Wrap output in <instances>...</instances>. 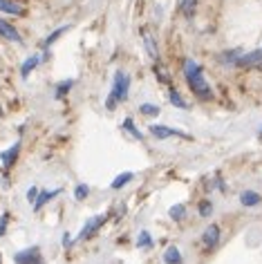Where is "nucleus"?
<instances>
[{"label": "nucleus", "mask_w": 262, "mask_h": 264, "mask_svg": "<svg viewBox=\"0 0 262 264\" xmlns=\"http://www.w3.org/2000/svg\"><path fill=\"white\" fill-rule=\"evenodd\" d=\"M0 11H5V14H9V16L25 14V9H22L18 3H14V0H0Z\"/></svg>", "instance_id": "obj_14"}, {"label": "nucleus", "mask_w": 262, "mask_h": 264, "mask_svg": "<svg viewBox=\"0 0 262 264\" xmlns=\"http://www.w3.org/2000/svg\"><path fill=\"white\" fill-rule=\"evenodd\" d=\"M7 222H9V213H3L0 215V238L7 233Z\"/></svg>", "instance_id": "obj_28"}, {"label": "nucleus", "mask_w": 262, "mask_h": 264, "mask_svg": "<svg viewBox=\"0 0 262 264\" xmlns=\"http://www.w3.org/2000/svg\"><path fill=\"white\" fill-rule=\"evenodd\" d=\"M16 264H43V255L38 246H30V249L16 253Z\"/></svg>", "instance_id": "obj_5"}, {"label": "nucleus", "mask_w": 262, "mask_h": 264, "mask_svg": "<svg viewBox=\"0 0 262 264\" xmlns=\"http://www.w3.org/2000/svg\"><path fill=\"white\" fill-rule=\"evenodd\" d=\"M168 213H170V217H173V222H181L184 220V215H186V206L184 204H175Z\"/></svg>", "instance_id": "obj_24"}, {"label": "nucleus", "mask_w": 262, "mask_h": 264, "mask_svg": "<svg viewBox=\"0 0 262 264\" xmlns=\"http://www.w3.org/2000/svg\"><path fill=\"white\" fill-rule=\"evenodd\" d=\"M148 132H150L155 139H159V141H164V139H173V137L186 139V141L191 139L189 132H181V130H177V128H168V126H157V123H152V126L148 128Z\"/></svg>", "instance_id": "obj_4"}, {"label": "nucleus", "mask_w": 262, "mask_h": 264, "mask_svg": "<svg viewBox=\"0 0 262 264\" xmlns=\"http://www.w3.org/2000/svg\"><path fill=\"white\" fill-rule=\"evenodd\" d=\"M38 193H41V190H38L36 186H32L30 190H27V199H30L32 204H34V201H36V197H38Z\"/></svg>", "instance_id": "obj_29"}, {"label": "nucleus", "mask_w": 262, "mask_h": 264, "mask_svg": "<svg viewBox=\"0 0 262 264\" xmlns=\"http://www.w3.org/2000/svg\"><path fill=\"white\" fill-rule=\"evenodd\" d=\"M106 220H108V215H92L88 222L83 224V228L78 231V235L72 240V242H74V244H78V242H83V240H90L92 235H96V233L101 231V226L106 224Z\"/></svg>", "instance_id": "obj_3"}, {"label": "nucleus", "mask_w": 262, "mask_h": 264, "mask_svg": "<svg viewBox=\"0 0 262 264\" xmlns=\"http://www.w3.org/2000/svg\"><path fill=\"white\" fill-rule=\"evenodd\" d=\"M262 63V47L253 49V52H242V56L238 58V67H251V65H260Z\"/></svg>", "instance_id": "obj_8"}, {"label": "nucleus", "mask_w": 262, "mask_h": 264, "mask_svg": "<svg viewBox=\"0 0 262 264\" xmlns=\"http://www.w3.org/2000/svg\"><path fill=\"white\" fill-rule=\"evenodd\" d=\"M139 112L144 116H157L159 114V105H155V103H141L139 105Z\"/></svg>", "instance_id": "obj_26"}, {"label": "nucleus", "mask_w": 262, "mask_h": 264, "mask_svg": "<svg viewBox=\"0 0 262 264\" xmlns=\"http://www.w3.org/2000/svg\"><path fill=\"white\" fill-rule=\"evenodd\" d=\"M162 260H164V264H181V262H184V257H181V251L177 249V246L170 244L168 249L164 251V257H162Z\"/></svg>", "instance_id": "obj_13"}, {"label": "nucleus", "mask_w": 262, "mask_h": 264, "mask_svg": "<svg viewBox=\"0 0 262 264\" xmlns=\"http://www.w3.org/2000/svg\"><path fill=\"white\" fill-rule=\"evenodd\" d=\"M197 3L199 0H177V7L186 18H193V16H195V9H197Z\"/></svg>", "instance_id": "obj_15"}, {"label": "nucleus", "mask_w": 262, "mask_h": 264, "mask_svg": "<svg viewBox=\"0 0 262 264\" xmlns=\"http://www.w3.org/2000/svg\"><path fill=\"white\" fill-rule=\"evenodd\" d=\"M135 179L133 172H121V175H117L115 179H112V184H110V188L112 190H119V188H123L126 184H130Z\"/></svg>", "instance_id": "obj_19"}, {"label": "nucleus", "mask_w": 262, "mask_h": 264, "mask_svg": "<svg viewBox=\"0 0 262 264\" xmlns=\"http://www.w3.org/2000/svg\"><path fill=\"white\" fill-rule=\"evenodd\" d=\"M43 63V56H38V54H34V56H30V58H27L25 61V63H22L20 65V76L22 78H27V76H30L32 74V72L34 70H36V67L38 65H41Z\"/></svg>", "instance_id": "obj_11"}, {"label": "nucleus", "mask_w": 262, "mask_h": 264, "mask_svg": "<svg viewBox=\"0 0 262 264\" xmlns=\"http://www.w3.org/2000/svg\"><path fill=\"white\" fill-rule=\"evenodd\" d=\"M152 244H155V240H152V235L148 231H141L137 235V249H150Z\"/></svg>", "instance_id": "obj_21"}, {"label": "nucleus", "mask_w": 262, "mask_h": 264, "mask_svg": "<svg viewBox=\"0 0 262 264\" xmlns=\"http://www.w3.org/2000/svg\"><path fill=\"white\" fill-rule=\"evenodd\" d=\"M123 130H128L130 134H133V137L137 139V141H144V132H141L139 130V128H137L135 126V121L133 119H130V116H128V119L126 121H123Z\"/></svg>", "instance_id": "obj_22"}, {"label": "nucleus", "mask_w": 262, "mask_h": 264, "mask_svg": "<svg viewBox=\"0 0 262 264\" xmlns=\"http://www.w3.org/2000/svg\"><path fill=\"white\" fill-rule=\"evenodd\" d=\"M144 47H146V52L148 56H150L152 61H157L159 58V49H157V41L150 36V34H144Z\"/></svg>", "instance_id": "obj_16"}, {"label": "nucleus", "mask_w": 262, "mask_h": 264, "mask_svg": "<svg viewBox=\"0 0 262 264\" xmlns=\"http://www.w3.org/2000/svg\"><path fill=\"white\" fill-rule=\"evenodd\" d=\"M88 195H90V186H88V184H78V186L74 188V199H76V201L88 199Z\"/></svg>", "instance_id": "obj_27"}, {"label": "nucleus", "mask_w": 262, "mask_h": 264, "mask_svg": "<svg viewBox=\"0 0 262 264\" xmlns=\"http://www.w3.org/2000/svg\"><path fill=\"white\" fill-rule=\"evenodd\" d=\"M128 92H130V76L123 70H117L115 83H112V90H110L108 101H106V108L110 110V112L117 110V105L123 103V101L128 99Z\"/></svg>", "instance_id": "obj_2"}, {"label": "nucleus", "mask_w": 262, "mask_h": 264, "mask_svg": "<svg viewBox=\"0 0 262 264\" xmlns=\"http://www.w3.org/2000/svg\"><path fill=\"white\" fill-rule=\"evenodd\" d=\"M220 238H222V231L218 224H211V226H206V231L202 233V242L204 246H208V249H215V246L220 244Z\"/></svg>", "instance_id": "obj_6"}, {"label": "nucleus", "mask_w": 262, "mask_h": 264, "mask_svg": "<svg viewBox=\"0 0 262 264\" xmlns=\"http://www.w3.org/2000/svg\"><path fill=\"white\" fill-rule=\"evenodd\" d=\"M181 70H184V78H186V83H189L191 92L195 94L197 99H202V101H211V99H213V87H211L208 81L204 78L202 65H199L195 58H184Z\"/></svg>", "instance_id": "obj_1"}, {"label": "nucleus", "mask_w": 262, "mask_h": 264, "mask_svg": "<svg viewBox=\"0 0 262 264\" xmlns=\"http://www.w3.org/2000/svg\"><path fill=\"white\" fill-rule=\"evenodd\" d=\"M168 101L175 105V108H179V110H189V103H186V101L181 99V94H179L175 87H170V92H168Z\"/></svg>", "instance_id": "obj_20"}, {"label": "nucleus", "mask_w": 262, "mask_h": 264, "mask_svg": "<svg viewBox=\"0 0 262 264\" xmlns=\"http://www.w3.org/2000/svg\"><path fill=\"white\" fill-rule=\"evenodd\" d=\"M72 244H74V242H72V238H70V235L65 233V235H63V246H65V249H70Z\"/></svg>", "instance_id": "obj_30"}, {"label": "nucleus", "mask_w": 262, "mask_h": 264, "mask_svg": "<svg viewBox=\"0 0 262 264\" xmlns=\"http://www.w3.org/2000/svg\"><path fill=\"white\" fill-rule=\"evenodd\" d=\"M240 56H242V49H231V52L220 54V56H218V61H220L222 65H235Z\"/></svg>", "instance_id": "obj_17"}, {"label": "nucleus", "mask_w": 262, "mask_h": 264, "mask_svg": "<svg viewBox=\"0 0 262 264\" xmlns=\"http://www.w3.org/2000/svg\"><path fill=\"white\" fill-rule=\"evenodd\" d=\"M74 87V81L72 78H67V81H63V83H59V85H56V99H63L67 92H70V90Z\"/></svg>", "instance_id": "obj_23"}, {"label": "nucleus", "mask_w": 262, "mask_h": 264, "mask_svg": "<svg viewBox=\"0 0 262 264\" xmlns=\"http://www.w3.org/2000/svg\"><path fill=\"white\" fill-rule=\"evenodd\" d=\"M262 201V195L255 193V190H244V193L240 195V204L244 206V209H253V206H258Z\"/></svg>", "instance_id": "obj_12"}, {"label": "nucleus", "mask_w": 262, "mask_h": 264, "mask_svg": "<svg viewBox=\"0 0 262 264\" xmlns=\"http://www.w3.org/2000/svg\"><path fill=\"white\" fill-rule=\"evenodd\" d=\"M18 153H20V141H16L11 148H7L3 155H0V161H3V170L7 172L11 166L16 164V159H18Z\"/></svg>", "instance_id": "obj_7"}, {"label": "nucleus", "mask_w": 262, "mask_h": 264, "mask_svg": "<svg viewBox=\"0 0 262 264\" xmlns=\"http://www.w3.org/2000/svg\"><path fill=\"white\" fill-rule=\"evenodd\" d=\"M197 213H199V217H208V215H213V201H211V199L199 201Z\"/></svg>", "instance_id": "obj_25"}, {"label": "nucleus", "mask_w": 262, "mask_h": 264, "mask_svg": "<svg viewBox=\"0 0 262 264\" xmlns=\"http://www.w3.org/2000/svg\"><path fill=\"white\" fill-rule=\"evenodd\" d=\"M67 30H70V25H63V27H59V30H54V32L49 34V36L43 41V47H45V49H49V47H52V45H54L56 41H59L61 36H63V34H65Z\"/></svg>", "instance_id": "obj_18"}, {"label": "nucleus", "mask_w": 262, "mask_h": 264, "mask_svg": "<svg viewBox=\"0 0 262 264\" xmlns=\"http://www.w3.org/2000/svg\"><path fill=\"white\" fill-rule=\"evenodd\" d=\"M0 262H3V257H0Z\"/></svg>", "instance_id": "obj_31"}, {"label": "nucleus", "mask_w": 262, "mask_h": 264, "mask_svg": "<svg viewBox=\"0 0 262 264\" xmlns=\"http://www.w3.org/2000/svg\"><path fill=\"white\" fill-rule=\"evenodd\" d=\"M63 193V188H54V190H41L38 193V197H36V201H34V211H41L47 201H52L56 195H61Z\"/></svg>", "instance_id": "obj_10"}, {"label": "nucleus", "mask_w": 262, "mask_h": 264, "mask_svg": "<svg viewBox=\"0 0 262 264\" xmlns=\"http://www.w3.org/2000/svg\"><path fill=\"white\" fill-rule=\"evenodd\" d=\"M0 38H5V41H11V43H22V36L18 34L14 25H9L7 20L0 18Z\"/></svg>", "instance_id": "obj_9"}]
</instances>
